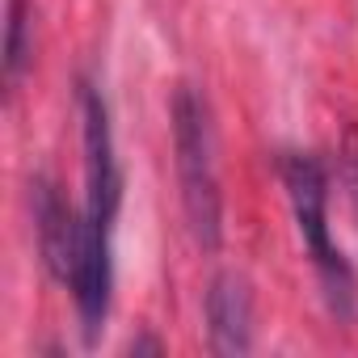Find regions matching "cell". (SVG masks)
<instances>
[{"label": "cell", "mask_w": 358, "mask_h": 358, "mask_svg": "<svg viewBox=\"0 0 358 358\" xmlns=\"http://www.w3.org/2000/svg\"><path fill=\"white\" fill-rule=\"evenodd\" d=\"M173 152H177V182H182V207H186L190 232L207 253H215L224 241L215 127H211L207 97L194 85H177L173 93Z\"/></svg>", "instance_id": "6da1fadb"}, {"label": "cell", "mask_w": 358, "mask_h": 358, "mask_svg": "<svg viewBox=\"0 0 358 358\" xmlns=\"http://www.w3.org/2000/svg\"><path fill=\"white\" fill-rule=\"evenodd\" d=\"M282 186L291 199L295 232L303 241V253L316 266V278H320L329 308L337 316H350L354 312V270L329 232V173H324V164L312 152H287L282 156Z\"/></svg>", "instance_id": "7a4b0ae2"}, {"label": "cell", "mask_w": 358, "mask_h": 358, "mask_svg": "<svg viewBox=\"0 0 358 358\" xmlns=\"http://www.w3.org/2000/svg\"><path fill=\"white\" fill-rule=\"evenodd\" d=\"M80 135H85V207L80 220L106 236H114L118 203H122V169L114 156V131L101 89L80 80Z\"/></svg>", "instance_id": "3957f363"}, {"label": "cell", "mask_w": 358, "mask_h": 358, "mask_svg": "<svg viewBox=\"0 0 358 358\" xmlns=\"http://www.w3.org/2000/svg\"><path fill=\"white\" fill-rule=\"evenodd\" d=\"M30 203H34V232H38V253L51 270L55 282L68 287L72 274V253H76V232H80V211H72L51 177L30 182Z\"/></svg>", "instance_id": "277c9868"}, {"label": "cell", "mask_w": 358, "mask_h": 358, "mask_svg": "<svg viewBox=\"0 0 358 358\" xmlns=\"http://www.w3.org/2000/svg\"><path fill=\"white\" fill-rule=\"evenodd\" d=\"M207 333L211 354L236 358L253 350V295L241 274H215L207 287Z\"/></svg>", "instance_id": "5b68a950"}, {"label": "cell", "mask_w": 358, "mask_h": 358, "mask_svg": "<svg viewBox=\"0 0 358 358\" xmlns=\"http://www.w3.org/2000/svg\"><path fill=\"white\" fill-rule=\"evenodd\" d=\"M30 59V0L5 5V89L13 93Z\"/></svg>", "instance_id": "8992f818"}, {"label": "cell", "mask_w": 358, "mask_h": 358, "mask_svg": "<svg viewBox=\"0 0 358 358\" xmlns=\"http://www.w3.org/2000/svg\"><path fill=\"white\" fill-rule=\"evenodd\" d=\"M354 190H358V169H354Z\"/></svg>", "instance_id": "52a82bcc"}]
</instances>
